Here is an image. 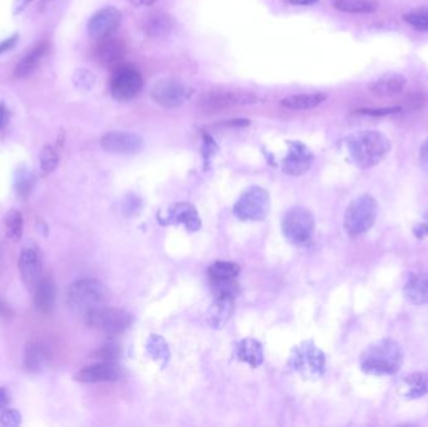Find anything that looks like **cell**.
Here are the masks:
<instances>
[{
    "instance_id": "cell-21",
    "label": "cell",
    "mask_w": 428,
    "mask_h": 427,
    "mask_svg": "<svg viewBox=\"0 0 428 427\" xmlns=\"http://www.w3.org/2000/svg\"><path fill=\"white\" fill-rule=\"evenodd\" d=\"M174 20L167 13L152 12L142 20L143 33L152 39H165L173 31Z\"/></svg>"
},
{
    "instance_id": "cell-6",
    "label": "cell",
    "mask_w": 428,
    "mask_h": 427,
    "mask_svg": "<svg viewBox=\"0 0 428 427\" xmlns=\"http://www.w3.org/2000/svg\"><path fill=\"white\" fill-rule=\"evenodd\" d=\"M233 212L242 220H262L269 212V195L261 187L245 190L236 202Z\"/></svg>"
},
{
    "instance_id": "cell-36",
    "label": "cell",
    "mask_w": 428,
    "mask_h": 427,
    "mask_svg": "<svg viewBox=\"0 0 428 427\" xmlns=\"http://www.w3.org/2000/svg\"><path fill=\"white\" fill-rule=\"evenodd\" d=\"M121 354L119 347L114 343H107L105 346L99 348L95 352V359H99L102 361H114L118 359V356Z\"/></svg>"
},
{
    "instance_id": "cell-22",
    "label": "cell",
    "mask_w": 428,
    "mask_h": 427,
    "mask_svg": "<svg viewBox=\"0 0 428 427\" xmlns=\"http://www.w3.org/2000/svg\"><path fill=\"white\" fill-rule=\"evenodd\" d=\"M49 360V351L43 343L31 341L25 346L24 366L29 373H42Z\"/></svg>"
},
{
    "instance_id": "cell-10",
    "label": "cell",
    "mask_w": 428,
    "mask_h": 427,
    "mask_svg": "<svg viewBox=\"0 0 428 427\" xmlns=\"http://www.w3.org/2000/svg\"><path fill=\"white\" fill-rule=\"evenodd\" d=\"M143 88L142 74L132 67H118L110 80V93L119 102L135 99Z\"/></svg>"
},
{
    "instance_id": "cell-23",
    "label": "cell",
    "mask_w": 428,
    "mask_h": 427,
    "mask_svg": "<svg viewBox=\"0 0 428 427\" xmlns=\"http://www.w3.org/2000/svg\"><path fill=\"white\" fill-rule=\"evenodd\" d=\"M213 306L211 307L208 313V321L211 326L215 329H220L227 324L231 318L234 305V296H214Z\"/></svg>"
},
{
    "instance_id": "cell-24",
    "label": "cell",
    "mask_w": 428,
    "mask_h": 427,
    "mask_svg": "<svg viewBox=\"0 0 428 427\" xmlns=\"http://www.w3.org/2000/svg\"><path fill=\"white\" fill-rule=\"evenodd\" d=\"M55 283L50 278H43L34 290V304L42 315H49L54 308Z\"/></svg>"
},
{
    "instance_id": "cell-26",
    "label": "cell",
    "mask_w": 428,
    "mask_h": 427,
    "mask_svg": "<svg viewBox=\"0 0 428 427\" xmlns=\"http://www.w3.org/2000/svg\"><path fill=\"white\" fill-rule=\"evenodd\" d=\"M47 53H48V44H38L37 47L31 49V52L19 61L18 66L14 70V75L17 78H25L34 73V70L40 66Z\"/></svg>"
},
{
    "instance_id": "cell-5",
    "label": "cell",
    "mask_w": 428,
    "mask_h": 427,
    "mask_svg": "<svg viewBox=\"0 0 428 427\" xmlns=\"http://www.w3.org/2000/svg\"><path fill=\"white\" fill-rule=\"evenodd\" d=\"M86 324L94 330L100 331L105 335H121L128 330L133 322V317L129 312L103 306L84 316Z\"/></svg>"
},
{
    "instance_id": "cell-12",
    "label": "cell",
    "mask_w": 428,
    "mask_h": 427,
    "mask_svg": "<svg viewBox=\"0 0 428 427\" xmlns=\"http://www.w3.org/2000/svg\"><path fill=\"white\" fill-rule=\"evenodd\" d=\"M22 280L26 288L36 290L43 280V255L37 246H26L22 250L18 262Z\"/></svg>"
},
{
    "instance_id": "cell-43",
    "label": "cell",
    "mask_w": 428,
    "mask_h": 427,
    "mask_svg": "<svg viewBox=\"0 0 428 427\" xmlns=\"http://www.w3.org/2000/svg\"><path fill=\"white\" fill-rule=\"evenodd\" d=\"M9 394L6 389H0V410L6 409L9 403Z\"/></svg>"
},
{
    "instance_id": "cell-30",
    "label": "cell",
    "mask_w": 428,
    "mask_h": 427,
    "mask_svg": "<svg viewBox=\"0 0 428 427\" xmlns=\"http://www.w3.org/2000/svg\"><path fill=\"white\" fill-rule=\"evenodd\" d=\"M146 350H147L148 354L153 360L160 362V365L162 367H165L167 365V362H168L169 357H171V352H169L168 345H167V342L160 336H151L148 338Z\"/></svg>"
},
{
    "instance_id": "cell-46",
    "label": "cell",
    "mask_w": 428,
    "mask_h": 427,
    "mask_svg": "<svg viewBox=\"0 0 428 427\" xmlns=\"http://www.w3.org/2000/svg\"><path fill=\"white\" fill-rule=\"evenodd\" d=\"M135 6H153L155 0H129Z\"/></svg>"
},
{
    "instance_id": "cell-25",
    "label": "cell",
    "mask_w": 428,
    "mask_h": 427,
    "mask_svg": "<svg viewBox=\"0 0 428 427\" xmlns=\"http://www.w3.org/2000/svg\"><path fill=\"white\" fill-rule=\"evenodd\" d=\"M402 396L410 400L420 398L428 394V371L426 373H412L406 376L399 387Z\"/></svg>"
},
{
    "instance_id": "cell-47",
    "label": "cell",
    "mask_w": 428,
    "mask_h": 427,
    "mask_svg": "<svg viewBox=\"0 0 428 427\" xmlns=\"http://www.w3.org/2000/svg\"><path fill=\"white\" fill-rule=\"evenodd\" d=\"M6 118H8V112L3 104H0V128L4 127V124L6 123Z\"/></svg>"
},
{
    "instance_id": "cell-27",
    "label": "cell",
    "mask_w": 428,
    "mask_h": 427,
    "mask_svg": "<svg viewBox=\"0 0 428 427\" xmlns=\"http://www.w3.org/2000/svg\"><path fill=\"white\" fill-rule=\"evenodd\" d=\"M236 356L239 361L247 362L252 367L261 366L264 360L262 345L253 338H245L238 342L236 347Z\"/></svg>"
},
{
    "instance_id": "cell-16",
    "label": "cell",
    "mask_w": 428,
    "mask_h": 427,
    "mask_svg": "<svg viewBox=\"0 0 428 427\" xmlns=\"http://www.w3.org/2000/svg\"><path fill=\"white\" fill-rule=\"evenodd\" d=\"M105 152L112 154H135L143 147L141 135L130 132H109L100 141Z\"/></svg>"
},
{
    "instance_id": "cell-32",
    "label": "cell",
    "mask_w": 428,
    "mask_h": 427,
    "mask_svg": "<svg viewBox=\"0 0 428 427\" xmlns=\"http://www.w3.org/2000/svg\"><path fill=\"white\" fill-rule=\"evenodd\" d=\"M6 237L12 239L13 242H18L23 234V217L19 211L8 212L4 220Z\"/></svg>"
},
{
    "instance_id": "cell-37",
    "label": "cell",
    "mask_w": 428,
    "mask_h": 427,
    "mask_svg": "<svg viewBox=\"0 0 428 427\" xmlns=\"http://www.w3.org/2000/svg\"><path fill=\"white\" fill-rule=\"evenodd\" d=\"M22 422V415L15 410H6L0 415V425L4 427L19 426Z\"/></svg>"
},
{
    "instance_id": "cell-9",
    "label": "cell",
    "mask_w": 428,
    "mask_h": 427,
    "mask_svg": "<svg viewBox=\"0 0 428 427\" xmlns=\"http://www.w3.org/2000/svg\"><path fill=\"white\" fill-rule=\"evenodd\" d=\"M314 217L303 207L289 209L283 218V234L292 244H305L312 237Z\"/></svg>"
},
{
    "instance_id": "cell-17",
    "label": "cell",
    "mask_w": 428,
    "mask_h": 427,
    "mask_svg": "<svg viewBox=\"0 0 428 427\" xmlns=\"http://www.w3.org/2000/svg\"><path fill=\"white\" fill-rule=\"evenodd\" d=\"M313 163V154L303 143L291 142L287 156L283 159V172L289 176L306 173Z\"/></svg>"
},
{
    "instance_id": "cell-20",
    "label": "cell",
    "mask_w": 428,
    "mask_h": 427,
    "mask_svg": "<svg viewBox=\"0 0 428 427\" xmlns=\"http://www.w3.org/2000/svg\"><path fill=\"white\" fill-rule=\"evenodd\" d=\"M407 84V78L402 74L388 72L382 74L377 80L371 82L368 86V91L374 97L390 98L397 96L399 93L404 92V88Z\"/></svg>"
},
{
    "instance_id": "cell-40",
    "label": "cell",
    "mask_w": 428,
    "mask_h": 427,
    "mask_svg": "<svg viewBox=\"0 0 428 427\" xmlns=\"http://www.w3.org/2000/svg\"><path fill=\"white\" fill-rule=\"evenodd\" d=\"M250 124L251 122L248 119H232V121L222 123V126H226V127H247Z\"/></svg>"
},
{
    "instance_id": "cell-7",
    "label": "cell",
    "mask_w": 428,
    "mask_h": 427,
    "mask_svg": "<svg viewBox=\"0 0 428 427\" xmlns=\"http://www.w3.org/2000/svg\"><path fill=\"white\" fill-rule=\"evenodd\" d=\"M291 357L292 366L308 379H319L326 370V356L312 341L303 342Z\"/></svg>"
},
{
    "instance_id": "cell-33",
    "label": "cell",
    "mask_w": 428,
    "mask_h": 427,
    "mask_svg": "<svg viewBox=\"0 0 428 427\" xmlns=\"http://www.w3.org/2000/svg\"><path fill=\"white\" fill-rule=\"evenodd\" d=\"M404 22L417 31H428V8H417L404 15Z\"/></svg>"
},
{
    "instance_id": "cell-4",
    "label": "cell",
    "mask_w": 428,
    "mask_h": 427,
    "mask_svg": "<svg viewBox=\"0 0 428 427\" xmlns=\"http://www.w3.org/2000/svg\"><path fill=\"white\" fill-rule=\"evenodd\" d=\"M377 201L372 195H363L351 202L344 214V228L351 237L361 236L369 231L377 217Z\"/></svg>"
},
{
    "instance_id": "cell-34",
    "label": "cell",
    "mask_w": 428,
    "mask_h": 427,
    "mask_svg": "<svg viewBox=\"0 0 428 427\" xmlns=\"http://www.w3.org/2000/svg\"><path fill=\"white\" fill-rule=\"evenodd\" d=\"M39 162H40V170L43 172V174H49L54 171L59 162V156L55 151L54 147L49 146V144L44 146L42 152L39 154Z\"/></svg>"
},
{
    "instance_id": "cell-48",
    "label": "cell",
    "mask_w": 428,
    "mask_h": 427,
    "mask_svg": "<svg viewBox=\"0 0 428 427\" xmlns=\"http://www.w3.org/2000/svg\"><path fill=\"white\" fill-rule=\"evenodd\" d=\"M8 312H9L8 306H6L3 301H0V315H1V316H6Z\"/></svg>"
},
{
    "instance_id": "cell-38",
    "label": "cell",
    "mask_w": 428,
    "mask_h": 427,
    "mask_svg": "<svg viewBox=\"0 0 428 427\" xmlns=\"http://www.w3.org/2000/svg\"><path fill=\"white\" fill-rule=\"evenodd\" d=\"M401 112V107H393V108H382V110H360L358 113L361 114H367V116L381 117L388 116V114H395Z\"/></svg>"
},
{
    "instance_id": "cell-15",
    "label": "cell",
    "mask_w": 428,
    "mask_h": 427,
    "mask_svg": "<svg viewBox=\"0 0 428 427\" xmlns=\"http://www.w3.org/2000/svg\"><path fill=\"white\" fill-rule=\"evenodd\" d=\"M124 377L122 366L114 361H102L92 366L84 367L75 375V380L86 384L97 382H114Z\"/></svg>"
},
{
    "instance_id": "cell-14",
    "label": "cell",
    "mask_w": 428,
    "mask_h": 427,
    "mask_svg": "<svg viewBox=\"0 0 428 427\" xmlns=\"http://www.w3.org/2000/svg\"><path fill=\"white\" fill-rule=\"evenodd\" d=\"M122 13L114 6L100 9L88 22V34L95 39L110 37L122 22Z\"/></svg>"
},
{
    "instance_id": "cell-39",
    "label": "cell",
    "mask_w": 428,
    "mask_h": 427,
    "mask_svg": "<svg viewBox=\"0 0 428 427\" xmlns=\"http://www.w3.org/2000/svg\"><path fill=\"white\" fill-rule=\"evenodd\" d=\"M420 165L423 172L428 174V140L425 141L420 151Z\"/></svg>"
},
{
    "instance_id": "cell-1",
    "label": "cell",
    "mask_w": 428,
    "mask_h": 427,
    "mask_svg": "<svg viewBox=\"0 0 428 427\" xmlns=\"http://www.w3.org/2000/svg\"><path fill=\"white\" fill-rule=\"evenodd\" d=\"M404 364V351L393 338H382L368 346L362 354V371L372 376H391L399 371Z\"/></svg>"
},
{
    "instance_id": "cell-42",
    "label": "cell",
    "mask_w": 428,
    "mask_h": 427,
    "mask_svg": "<svg viewBox=\"0 0 428 427\" xmlns=\"http://www.w3.org/2000/svg\"><path fill=\"white\" fill-rule=\"evenodd\" d=\"M15 42H17V36H13L12 38H9V39H6L4 42H1V43H0V54L6 52L8 49L12 48L13 45L15 44Z\"/></svg>"
},
{
    "instance_id": "cell-19",
    "label": "cell",
    "mask_w": 428,
    "mask_h": 427,
    "mask_svg": "<svg viewBox=\"0 0 428 427\" xmlns=\"http://www.w3.org/2000/svg\"><path fill=\"white\" fill-rule=\"evenodd\" d=\"M163 225H184L188 231H198L201 228V218L196 208L190 203H177L171 206L165 216Z\"/></svg>"
},
{
    "instance_id": "cell-8",
    "label": "cell",
    "mask_w": 428,
    "mask_h": 427,
    "mask_svg": "<svg viewBox=\"0 0 428 427\" xmlns=\"http://www.w3.org/2000/svg\"><path fill=\"white\" fill-rule=\"evenodd\" d=\"M193 94V89L184 84L182 80H158L151 89V97L155 103L173 110L182 107Z\"/></svg>"
},
{
    "instance_id": "cell-31",
    "label": "cell",
    "mask_w": 428,
    "mask_h": 427,
    "mask_svg": "<svg viewBox=\"0 0 428 427\" xmlns=\"http://www.w3.org/2000/svg\"><path fill=\"white\" fill-rule=\"evenodd\" d=\"M335 8L344 13H374L379 8L377 0H335Z\"/></svg>"
},
{
    "instance_id": "cell-18",
    "label": "cell",
    "mask_w": 428,
    "mask_h": 427,
    "mask_svg": "<svg viewBox=\"0 0 428 427\" xmlns=\"http://www.w3.org/2000/svg\"><path fill=\"white\" fill-rule=\"evenodd\" d=\"M125 44L121 39L110 37L99 39L97 47L94 49V55L97 58L99 64L103 67H118L119 63L125 57Z\"/></svg>"
},
{
    "instance_id": "cell-3",
    "label": "cell",
    "mask_w": 428,
    "mask_h": 427,
    "mask_svg": "<svg viewBox=\"0 0 428 427\" xmlns=\"http://www.w3.org/2000/svg\"><path fill=\"white\" fill-rule=\"evenodd\" d=\"M108 291L102 282L84 278L72 283L67 291V304L69 308L77 313L86 316L89 312L99 307L107 306Z\"/></svg>"
},
{
    "instance_id": "cell-11",
    "label": "cell",
    "mask_w": 428,
    "mask_h": 427,
    "mask_svg": "<svg viewBox=\"0 0 428 427\" xmlns=\"http://www.w3.org/2000/svg\"><path fill=\"white\" fill-rule=\"evenodd\" d=\"M257 102V96L238 91H213L204 94L199 99V105L204 112L217 113L233 105H245Z\"/></svg>"
},
{
    "instance_id": "cell-29",
    "label": "cell",
    "mask_w": 428,
    "mask_h": 427,
    "mask_svg": "<svg viewBox=\"0 0 428 427\" xmlns=\"http://www.w3.org/2000/svg\"><path fill=\"white\" fill-rule=\"evenodd\" d=\"M326 99L327 96L323 93H303L283 98L281 104L287 110H307L319 107V104L323 103Z\"/></svg>"
},
{
    "instance_id": "cell-45",
    "label": "cell",
    "mask_w": 428,
    "mask_h": 427,
    "mask_svg": "<svg viewBox=\"0 0 428 427\" xmlns=\"http://www.w3.org/2000/svg\"><path fill=\"white\" fill-rule=\"evenodd\" d=\"M31 0H15V8L14 10L15 13H20L23 9H25V6H28L31 3Z\"/></svg>"
},
{
    "instance_id": "cell-2",
    "label": "cell",
    "mask_w": 428,
    "mask_h": 427,
    "mask_svg": "<svg viewBox=\"0 0 428 427\" xmlns=\"http://www.w3.org/2000/svg\"><path fill=\"white\" fill-rule=\"evenodd\" d=\"M349 158L362 170L379 165L391 151V142L377 130H361L347 140Z\"/></svg>"
},
{
    "instance_id": "cell-28",
    "label": "cell",
    "mask_w": 428,
    "mask_h": 427,
    "mask_svg": "<svg viewBox=\"0 0 428 427\" xmlns=\"http://www.w3.org/2000/svg\"><path fill=\"white\" fill-rule=\"evenodd\" d=\"M404 293L413 305L428 304V275L412 276L404 286Z\"/></svg>"
},
{
    "instance_id": "cell-13",
    "label": "cell",
    "mask_w": 428,
    "mask_h": 427,
    "mask_svg": "<svg viewBox=\"0 0 428 427\" xmlns=\"http://www.w3.org/2000/svg\"><path fill=\"white\" fill-rule=\"evenodd\" d=\"M239 266L233 262H215L209 267V280L212 282L214 296H236V277Z\"/></svg>"
},
{
    "instance_id": "cell-41",
    "label": "cell",
    "mask_w": 428,
    "mask_h": 427,
    "mask_svg": "<svg viewBox=\"0 0 428 427\" xmlns=\"http://www.w3.org/2000/svg\"><path fill=\"white\" fill-rule=\"evenodd\" d=\"M413 233L417 238L428 237V222L423 225H417L413 228Z\"/></svg>"
},
{
    "instance_id": "cell-44",
    "label": "cell",
    "mask_w": 428,
    "mask_h": 427,
    "mask_svg": "<svg viewBox=\"0 0 428 427\" xmlns=\"http://www.w3.org/2000/svg\"><path fill=\"white\" fill-rule=\"evenodd\" d=\"M288 4H292V6H313L316 3H319V0H286Z\"/></svg>"
},
{
    "instance_id": "cell-49",
    "label": "cell",
    "mask_w": 428,
    "mask_h": 427,
    "mask_svg": "<svg viewBox=\"0 0 428 427\" xmlns=\"http://www.w3.org/2000/svg\"><path fill=\"white\" fill-rule=\"evenodd\" d=\"M425 218H426V220L428 222V211L426 212V214H425Z\"/></svg>"
},
{
    "instance_id": "cell-35",
    "label": "cell",
    "mask_w": 428,
    "mask_h": 427,
    "mask_svg": "<svg viewBox=\"0 0 428 427\" xmlns=\"http://www.w3.org/2000/svg\"><path fill=\"white\" fill-rule=\"evenodd\" d=\"M73 84L82 92H89L95 86V75L89 69H77L73 74Z\"/></svg>"
}]
</instances>
